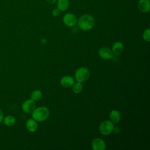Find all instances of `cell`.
I'll return each mask as SVG.
<instances>
[{"mask_svg": "<svg viewBox=\"0 0 150 150\" xmlns=\"http://www.w3.org/2000/svg\"><path fill=\"white\" fill-rule=\"evenodd\" d=\"M78 26L79 28L84 30H88L91 29L95 23L94 18L88 14L82 15L79 19Z\"/></svg>", "mask_w": 150, "mask_h": 150, "instance_id": "6da1fadb", "label": "cell"}, {"mask_svg": "<svg viewBox=\"0 0 150 150\" xmlns=\"http://www.w3.org/2000/svg\"><path fill=\"white\" fill-rule=\"evenodd\" d=\"M49 115V111L45 107H40L34 109L32 112V117L38 122H41L46 120Z\"/></svg>", "mask_w": 150, "mask_h": 150, "instance_id": "7a4b0ae2", "label": "cell"}, {"mask_svg": "<svg viewBox=\"0 0 150 150\" xmlns=\"http://www.w3.org/2000/svg\"><path fill=\"white\" fill-rule=\"evenodd\" d=\"M89 77L90 71L86 67H80L76 71L75 78L77 82H84L88 79Z\"/></svg>", "mask_w": 150, "mask_h": 150, "instance_id": "3957f363", "label": "cell"}, {"mask_svg": "<svg viewBox=\"0 0 150 150\" xmlns=\"http://www.w3.org/2000/svg\"><path fill=\"white\" fill-rule=\"evenodd\" d=\"M114 127V124L111 121L105 120L101 123L99 129L101 134L108 135L112 131Z\"/></svg>", "mask_w": 150, "mask_h": 150, "instance_id": "277c9868", "label": "cell"}, {"mask_svg": "<svg viewBox=\"0 0 150 150\" xmlns=\"http://www.w3.org/2000/svg\"><path fill=\"white\" fill-rule=\"evenodd\" d=\"M63 21L67 26L73 27L76 24L77 21L76 16L74 14L69 13L64 15Z\"/></svg>", "mask_w": 150, "mask_h": 150, "instance_id": "5b68a950", "label": "cell"}, {"mask_svg": "<svg viewBox=\"0 0 150 150\" xmlns=\"http://www.w3.org/2000/svg\"><path fill=\"white\" fill-rule=\"evenodd\" d=\"M35 108V103L33 100H27L25 101L22 105V110L26 113L32 112Z\"/></svg>", "mask_w": 150, "mask_h": 150, "instance_id": "8992f818", "label": "cell"}, {"mask_svg": "<svg viewBox=\"0 0 150 150\" xmlns=\"http://www.w3.org/2000/svg\"><path fill=\"white\" fill-rule=\"evenodd\" d=\"M98 54L100 57L105 60L110 59L113 56V53L112 50L106 47H101L98 51Z\"/></svg>", "mask_w": 150, "mask_h": 150, "instance_id": "52a82bcc", "label": "cell"}, {"mask_svg": "<svg viewBox=\"0 0 150 150\" xmlns=\"http://www.w3.org/2000/svg\"><path fill=\"white\" fill-rule=\"evenodd\" d=\"M91 146L94 150H104L105 149V144L102 139L96 138L93 141Z\"/></svg>", "mask_w": 150, "mask_h": 150, "instance_id": "ba28073f", "label": "cell"}, {"mask_svg": "<svg viewBox=\"0 0 150 150\" xmlns=\"http://www.w3.org/2000/svg\"><path fill=\"white\" fill-rule=\"evenodd\" d=\"M138 8L142 12H148L150 10L149 0H139L138 2Z\"/></svg>", "mask_w": 150, "mask_h": 150, "instance_id": "9c48e42d", "label": "cell"}, {"mask_svg": "<svg viewBox=\"0 0 150 150\" xmlns=\"http://www.w3.org/2000/svg\"><path fill=\"white\" fill-rule=\"evenodd\" d=\"M74 83V80L72 77L66 76L63 77L60 80V84L64 87H70Z\"/></svg>", "mask_w": 150, "mask_h": 150, "instance_id": "30bf717a", "label": "cell"}, {"mask_svg": "<svg viewBox=\"0 0 150 150\" xmlns=\"http://www.w3.org/2000/svg\"><path fill=\"white\" fill-rule=\"evenodd\" d=\"M26 127L27 129L32 132H35L38 129V124L36 121L33 118H30L27 120L26 123Z\"/></svg>", "mask_w": 150, "mask_h": 150, "instance_id": "8fae6325", "label": "cell"}, {"mask_svg": "<svg viewBox=\"0 0 150 150\" xmlns=\"http://www.w3.org/2000/svg\"><path fill=\"white\" fill-rule=\"evenodd\" d=\"M124 49L123 44L120 42H115L112 47V52L116 55H120L122 53Z\"/></svg>", "mask_w": 150, "mask_h": 150, "instance_id": "7c38bea8", "label": "cell"}, {"mask_svg": "<svg viewBox=\"0 0 150 150\" xmlns=\"http://www.w3.org/2000/svg\"><path fill=\"white\" fill-rule=\"evenodd\" d=\"M110 121L112 123H117L120 121L121 119V114L120 112L117 110H112L110 114Z\"/></svg>", "mask_w": 150, "mask_h": 150, "instance_id": "4fadbf2b", "label": "cell"}, {"mask_svg": "<svg viewBox=\"0 0 150 150\" xmlns=\"http://www.w3.org/2000/svg\"><path fill=\"white\" fill-rule=\"evenodd\" d=\"M57 8L60 11H66L69 6V0H58L57 1Z\"/></svg>", "mask_w": 150, "mask_h": 150, "instance_id": "5bb4252c", "label": "cell"}, {"mask_svg": "<svg viewBox=\"0 0 150 150\" xmlns=\"http://www.w3.org/2000/svg\"><path fill=\"white\" fill-rule=\"evenodd\" d=\"M3 121L4 124L7 127H12L15 124L16 120L13 116L8 115L5 117H4Z\"/></svg>", "mask_w": 150, "mask_h": 150, "instance_id": "9a60e30c", "label": "cell"}, {"mask_svg": "<svg viewBox=\"0 0 150 150\" xmlns=\"http://www.w3.org/2000/svg\"><path fill=\"white\" fill-rule=\"evenodd\" d=\"M42 96V93L40 90H36L33 91L30 95V98L33 101L39 100Z\"/></svg>", "mask_w": 150, "mask_h": 150, "instance_id": "2e32d148", "label": "cell"}, {"mask_svg": "<svg viewBox=\"0 0 150 150\" xmlns=\"http://www.w3.org/2000/svg\"><path fill=\"white\" fill-rule=\"evenodd\" d=\"M72 90L74 93H80L83 90V86L80 82L74 83L72 86Z\"/></svg>", "mask_w": 150, "mask_h": 150, "instance_id": "e0dca14e", "label": "cell"}, {"mask_svg": "<svg viewBox=\"0 0 150 150\" xmlns=\"http://www.w3.org/2000/svg\"><path fill=\"white\" fill-rule=\"evenodd\" d=\"M143 36V39L146 41V42H149L150 40V29L149 28L146 29L143 33L142 35Z\"/></svg>", "mask_w": 150, "mask_h": 150, "instance_id": "ac0fdd59", "label": "cell"}, {"mask_svg": "<svg viewBox=\"0 0 150 150\" xmlns=\"http://www.w3.org/2000/svg\"><path fill=\"white\" fill-rule=\"evenodd\" d=\"M60 12V11L57 8V9H54L52 11V15L54 16H57L59 15Z\"/></svg>", "mask_w": 150, "mask_h": 150, "instance_id": "d6986e66", "label": "cell"}, {"mask_svg": "<svg viewBox=\"0 0 150 150\" xmlns=\"http://www.w3.org/2000/svg\"><path fill=\"white\" fill-rule=\"evenodd\" d=\"M112 131H114V132H115V133H119V132L121 131V129H120V128L118 127H115V128L114 127Z\"/></svg>", "mask_w": 150, "mask_h": 150, "instance_id": "ffe728a7", "label": "cell"}, {"mask_svg": "<svg viewBox=\"0 0 150 150\" xmlns=\"http://www.w3.org/2000/svg\"><path fill=\"white\" fill-rule=\"evenodd\" d=\"M4 113H3V111H2L1 109H0V122H2L3 121V119H4Z\"/></svg>", "mask_w": 150, "mask_h": 150, "instance_id": "44dd1931", "label": "cell"}, {"mask_svg": "<svg viewBox=\"0 0 150 150\" xmlns=\"http://www.w3.org/2000/svg\"><path fill=\"white\" fill-rule=\"evenodd\" d=\"M47 1V2H48L49 4H54L57 0H46Z\"/></svg>", "mask_w": 150, "mask_h": 150, "instance_id": "7402d4cb", "label": "cell"}]
</instances>
